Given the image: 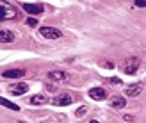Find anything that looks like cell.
Returning <instances> with one entry per match:
<instances>
[{
    "label": "cell",
    "mask_w": 146,
    "mask_h": 123,
    "mask_svg": "<svg viewBox=\"0 0 146 123\" xmlns=\"http://www.w3.org/2000/svg\"><path fill=\"white\" fill-rule=\"evenodd\" d=\"M111 107L112 109H123V107H127V100L123 96H112L111 98Z\"/></svg>",
    "instance_id": "8fae6325"
},
{
    "label": "cell",
    "mask_w": 146,
    "mask_h": 123,
    "mask_svg": "<svg viewBox=\"0 0 146 123\" xmlns=\"http://www.w3.org/2000/svg\"><path fill=\"white\" fill-rule=\"evenodd\" d=\"M143 89H144V86H143L141 82H137V84H132V86H128V88L125 89V93H127V96L134 98V96H139L141 93H143Z\"/></svg>",
    "instance_id": "ba28073f"
},
{
    "label": "cell",
    "mask_w": 146,
    "mask_h": 123,
    "mask_svg": "<svg viewBox=\"0 0 146 123\" xmlns=\"http://www.w3.org/2000/svg\"><path fill=\"white\" fill-rule=\"evenodd\" d=\"M41 36L43 38H46V39H59L62 38V32L59 31V29H55V27H41Z\"/></svg>",
    "instance_id": "6da1fadb"
},
{
    "label": "cell",
    "mask_w": 146,
    "mask_h": 123,
    "mask_svg": "<svg viewBox=\"0 0 146 123\" xmlns=\"http://www.w3.org/2000/svg\"><path fill=\"white\" fill-rule=\"evenodd\" d=\"M134 4H135L137 7H144V5H146V2H144V0H135Z\"/></svg>",
    "instance_id": "ffe728a7"
},
{
    "label": "cell",
    "mask_w": 146,
    "mask_h": 123,
    "mask_svg": "<svg viewBox=\"0 0 146 123\" xmlns=\"http://www.w3.org/2000/svg\"><path fill=\"white\" fill-rule=\"evenodd\" d=\"M13 16H16V11H14L11 5H7V4H0V21L9 20Z\"/></svg>",
    "instance_id": "8992f818"
},
{
    "label": "cell",
    "mask_w": 146,
    "mask_h": 123,
    "mask_svg": "<svg viewBox=\"0 0 146 123\" xmlns=\"http://www.w3.org/2000/svg\"><path fill=\"white\" fill-rule=\"evenodd\" d=\"M89 123H98V121H96V120H91V121H89Z\"/></svg>",
    "instance_id": "7402d4cb"
},
{
    "label": "cell",
    "mask_w": 146,
    "mask_h": 123,
    "mask_svg": "<svg viewBox=\"0 0 146 123\" xmlns=\"http://www.w3.org/2000/svg\"><path fill=\"white\" fill-rule=\"evenodd\" d=\"M52 104H54V105H61V107L70 105V104H73V96L70 95V93H61L59 96H55V98L52 100Z\"/></svg>",
    "instance_id": "5b68a950"
},
{
    "label": "cell",
    "mask_w": 146,
    "mask_h": 123,
    "mask_svg": "<svg viewBox=\"0 0 146 123\" xmlns=\"http://www.w3.org/2000/svg\"><path fill=\"white\" fill-rule=\"evenodd\" d=\"M23 75H25V70H21V68L2 71V77H4V78H20V77H23Z\"/></svg>",
    "instance_id": "30bf717a"
},
{
    "label": "cell",
    "mask_w": 146,
    "mask_h": 123,
    "mask_svg": "<svg viewBox=\"0 0 146 123\" xmlns=\"http://www.w3.org/2000/svg\"><path fill=\"white\" fill-rule=\"evenodd\" d=\"M86 112H87V105H82V107H78V109H77V112H75V114L80 118V116H84Z\"/></svg>",
    "instance_id": "2e32d148"
},
{
    "label": "cell",
    "mask_w": 146,
    "mask_h": 123,
    "mask_svg": "<svg viewBox=\"0 0 146 123\" xmlns=\"http://www.w3.org/2000/svg\"><path fill=\"white\" fill-rule=\"evenodd\" d=\"M64 121H66V116H64V114H59V116H50L41 123H64Z\"/></svg>",
    "instance_id": "5bb4252c"
},
{
    "label": "cell",
    "mask_w": 146,
    "mask_h": 123,
    "mask_svg": "<svg viewBox=\"0 0 146 123\" xmlns=\"http://www.w3.org/2000/svg\"><path fill=\"white\" fill-rule=\"evenodd\" d=\"M48 80H52V82H68L70 80V75L66 73V71H62V70H54V71H50L48 73Z\"/></svg>",
    "instance_id": "7a4b0ae2"
},
{
    "label": "cell",
    "mask_w": 146,
    "mask_h": 123,
    "mask_svg": "<svg viewBox=\"0 0 146 123\" xmlns=\"http://www.w3.org/2000/svg\"><path fill=\"white\" fill-rule=\"evenodd\" d=\"M27 89H29V86H27L25 82H20V84H13V86H9V93H11V95H14V96L25 95Z\"/></svg>",
    "instance_id": "52a82bcc"
},
{
    "label": "cell",
    "mask_w": 146,
    "mask_h": 123,
    "mask_svg": "<svg viewBox=\"0 0 146 123\" xmlns=\"http://www.w3.org/2000/svg\"><path fill=\"white\" fill-rule=\"evenodd\" d=\"M104 66H105V68H114V64H112V62H104Z\"/></svg>",
    "instance_id": "44dd1931"
},
{
    "label": "cell",
    "mask_w": 146,
    "mask_h": 123,
    "mask_svg": "<svg viewBox=\"0 0 146 123\" xmlns=\"http://www.w3.org/2000/svg\"><path fill=\"white\" fill-rule=\"evenodd\" d=\"M89 96L93 100H98V102H102V100H105L107 98V91L104 88H93L89 89Z\"/></svg>",
    "instance_id": "9c48e42d"
},
{
    "label": "cell",
    "mask_w": 146,
    "mask_h": 123,
    "mask_svg": "<svg viewBox=\"0 0 146 123\" xmlns=\"http://www.w3.org/2000/svg\"><path fill=\"white\" fill-rule=\"evenodd\" d=\"M123 120H125V121H134L135 118L132 116V114H125V116H123Z\"/></svg>",
    "instance_id": "d6986e66"
},
{
    "label": "cell",
    "mask_w": 146,
    "mask_h": 123,
    "mask_svg": "<svg viewBox=\"0 0 146 123\" xmlns=\"http://www.w3.org/2000/svg\"><path fill=\"white\" fill-rule=\"evenodd\" d=\"M21 7H23V11H27L29 14H43V13H45V5H43V4H31V2H25Z\"/></svg>",
    "instance_id": "277c9868"
},
{
    "label": "cell",
    "mask_w": 146,
    "mask_h": 123,
    "mask_svg": "<svg viewBox=\"0 0 146 123\" xmlns=\"http://www.w3.org/2000/svg\"><path fill=\"white\" fill-rule=\"evenodd\" d=\"M0 104H2L4 107H7V109H11V111H20V105H16V104H11L9 102V100H5V98H2V96H0Z\"/></svg>",
    "instance_id": "9a60e30c"
},
{
    "label": "cell",
    "mask_w": 146,
    "mask_h": 123,
    "mask_svg": "<svg viewBox=\"0 0 146 123\" xmlns=\"http://www.w3.org/2000/svg\"><path fill=\"white\" fill-rule=\"evenodd\" d=\"M18 123H25V121H18Z\"/></svg>",
    "instance_id": "603a6c76"
},
{
    "label": "cell",
    "mask_w": 146,
    "mask_h": 123,
    "mask_svg": "<svg viewBox=\"0 0 146 123\" xmlns=\"http://www.w3.org/2000/svg\"><path fill=\"white\" fill-rule=\"evenodd\" d=\"M141 66V61L139 57H128V59L125 61V73L127 75H132L137 71V68Z\"/></svg>",
    "instance_id": "3957f363"
},
{
    "label": "cell",
    "mask_w": 146,
    "mask_h": 123,
    "mask_svg": "<svg viewBox=\"0 0 146 123\" xmlns=\"http://www.w3.org/2000/svg\"><path fill=\"white\" fill-rule=\"evenodd\" d=\"M29 104H32V105H43V104H46V96L45 95H34L31 96V102Z\"/></svg>",
    "instance_id": "4fadbf2b"
},
{
    "label": "cell",
    "mask_w": 146,
    "mask_h": 123,
    "mask_svg": "<svg viewBox=\"0 0 146 123\" xmlns=\"http://www.w3.org/2000/svg\"><path fill=\"white\" fill-rule=\"evenodd\" d=\"M109 82H111V84H121V78H116V77H112V78H109Z\"/></svg>",
    "instance_id": "ac0fdd59"
},
{
    "label": "cell",
    "mask_w": 146,
    "mask_h": 123,
    "mask_svg": "<svg viewBox=\"0 0 146 123\" xmlns=\"http://www.w3.org/2000/svg\"><path fill=\"white\" fill-rule=\"evenodd\" d=\"M0 41H2V43H11V41H14V34L11 31H0Z\"/></svg>",
    "instance_id": "7c38bea8"
},
{
    "label": "cell",
    "mask_w": 146,
    "mask_h": 123,
    "mask_svg": "<svg viewBox=\"0 0 146 123\" xmlns=\"http://www.w3.org/2000/svg\"><path fill=\"white\" fill-rule=\"evenodd\" d=\"M27 25L29 27H36V25H38V20H36V18H27Z\"/></svg>",
    "instance_id": "e0dca14e"
}]
</instances>
